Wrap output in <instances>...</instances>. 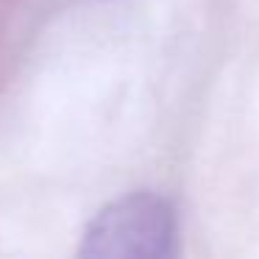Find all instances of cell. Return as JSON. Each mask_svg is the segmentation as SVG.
<instances>
[{"label":"cell","mask_w":259,"mask_h":259,"mask_svg":"<svg viewBox=\"0 0 259 259\" xmlns=\"http://www.w3.org/2000/svg\"><path fill=\"white\" fill-rule=\"evenodd\" d=\"M176 214L153 192H131L103 206L75 259H176Z\"/></svg>","instance_id":"obj_1"}]
</instances>
